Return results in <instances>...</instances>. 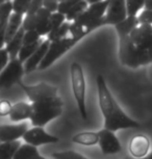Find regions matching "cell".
I'll use <instances>...</instances> for the list:
<instances>
[{
    "label": "cell",
    "mask_w": 152,
    "mask_h": 159,
    "mask_svg": "<svg viewBox=\"0 0 152 159\" xmlns=\"http://www.w3.org/2000/svg\"><path fill=\"white\" fill-rule=\"evenodd\" d=\"M13 159H47L43 157L39 150L35 147H32L30 145H21L20 148L18 149L16 154L14 155Z\"/></svg>",
    "instance_id": "ffe728a7"
},
{
    "label": "cell",
    "mask_w": 152,
    "mask_h": 159,
    "mask_svg": "<svg viewBox=\"0 0 152 159\" xmlns=\"http://www.w3.org/2000/svg\"><path fill=\"white\" fill-rule=\"evenodd\" d=\"M23 19H24L23 15L15 14V13L11 14L7 25H5V45L16 35L17 32L22 27Z\"/></svg>",
    "instance_id": "e0dca14e"
},
{
    "label": "cell",
    "mask_w": 152,
    "mask_h": 159,
    "mask_svg": "<svg viewBox=\"0 0 152 159\" xmlns=\"http://www.w3.org/2000/svg\"><path fill=\"white\" fill-rule=\"evenodd\" d=\"M12 4H13V13L24 16L28 11L30 0H16V1H12Z\"/></svg>",
    "instance_id": "4316f807"
},
{
    "label": "cell",
    "mask_w": 152,
    "mask_h": 159,
    "mask_svg": "<svg viewBox=\"0 0 152 159\" xmlns=\"http://www.w3.org/2000/svg\"><path fill=\"white\" fill-rule=\"evenodd\" d=\"M28 130L27 124L0 125V143L16 142Z\"/></svg>",
    "instance_id": "5bb4252c"
},
{
    "label": "cell",
    "mask_w": 152,
    "mask_h": 159,
    "mask_svg": "<svg viewBox=\"0 0 152 159\" xmlns=\"http://www.w3.org/2000/svg\"><path fill=\"white\" fill-rule=\"evenodd\" d=\"M127 18L126 3L123 0L119 1H109L107 7L105 16H104V24L105 25L116 26Z\"/></svg>",
    "instance_id": "8fae6325"
},
{
    "label": "cell",
    "mask_w": 152,
    "mask_h": 159,
    "mask_svg": "<svg viewBox=\"0 0 152 159\" xmlns=\"http://www.w3.org/2000/svg\"><path fill=\"white\" fill-rule=\"evenodd\" d=\"M8 61H10V56H8L7 51L3 49H0V73L4 70V68L7 67Z\"/></svg>",
    "instance_id": "e575fe53"
},
{
    "label": "cell",
    "mask_w": 152,
    "mask_h": 159,
    "mask_svg": "<svg viewBox=\"0 0 152 159\" xmlns=\"http://www.w3.org/2000/svg\"><path fill=\"white\" fill-rule=\"evenodd\" d=\"M139 25H140V23L138 21V17H127L123 22L116 25L115 29H116V31H117L119 39H120V38H124V37L129 35L130 32L136 27H138Z\"/></svg>",
    "instance_id": "d6986e66"
},
{
    "label": "cell",
    "mask_w": 152,
    "mask_h": 159,
    "mask_svg": "<svg viewBox=\"0 0 152 159\" xmlns=\"http://www.w3.org/2000/svg\"><path fill=\"white\" fill-rule=\"evenodd\" d=\"M133 159V158H132ZM142 159H152V152L151 153H149V154L146 156V157H144V158H142Z\"/></svg>",
    "instance_id": "74e56055"
},
{
    "label": "cell",
    "mask_w": 152,
    "mask_h": 159,
    "mask_svg": "<svg viewBox=\"0 0 152 159\" xmlns=\"http://www.w3.org/2000/svg\"><path fill=\"white\" fill-rule=\"evenodd\" d=\"M50 18H51V13L42 7L35 15H27L23 19L22 28L25 31H35L41 37H43L48 34L51 30Z\"/></svg>",
    "instance_id": "52a82bcc"
},
{
    "label": "cell",
    "mask_w": 152,
    "mask_h": 159,
    "mask_svg": "<svg viewBox=\"0 0 152 159\" xmlns=\"http://www.w3.org/2000/svg\"><path fill=\"white\" fill-rule=\"evenodd\" d=\"M72 142L81 146H95L99 142L98 132H80L73 136Z\"/></svg>",
    "instance_id": "44dd1931"
},
{
    "label": "cell",
    "mask_w": 152,
    "mask_h": 159,
    "mask_svg": "<svg viewBox=\"0 0 152 159\" xmlns=\"http://www.w3.org/2000/svg\"><path fill=\"white\" fill-rule=\"evenodd\" d=\"M65 22H66V17L64 15L59 14L58 11L51 14V18H50V28H51V30H50V32L59 28Z\"/></svg>",
    "instance_id": "f1b7e54d"
},
{
    "label": "cell",
    "mask_w": 152,
    "mask_h": 159,
    "mask_svg": "<svg viewBox=\"0 0 152 159\" xmlns=\"http://www.w3.org/2000/svg\"><path fill=\"white\" fill-rule=\"evenodd\" d=\"M24 66L19 58L10 59L4 70L0 73V89H7L15 84H20L24 76Z\"/></svg>",
    "instance_id": "ba28073f"
},
{
    "label": "cell",
    "mask_w": 152,
    "mask_h": 159,
    "mask_svg": "<svg viewBox=\"0 0 152 159\" xmlns=\"http://www.w3.org/2000/svg\"><path fill=\"white\" fill-rule=\"evenodd\" d=\"M71 73V85L72 92L75 98L76 104L78 106L80 116L82 120H88V112H86L85 105V78L83 74L82 67L78 62H73L70 68Z\"/></svg>",
    "instance_id": "5b68a950"
},
{
    "label": "cell",
    "mask_w": 152,
    "mask_h": 159,
    "mask_svg": "<svg viewBox=\"0 0 152 159\" xmlns=\"http://www.w3.org/2000/svg\"><path fill=\"white\" fill-rule=\"evenodd\" d=\"M25 30L22 27L17 32L16 35L8 42L5 46V50L7 51L10 59H15L18 57L21 48L23 46V37H24Z\"/></svg>",
    "instance_id": "ac0fdd59"
},
{
    "label": "cell",
    "mask_w": 152,
    "mask_h": 159,
    "mask_svg": "<svg viewBox=\"0 0 152 159\" xmlns=\"http://www.w3.org/2000/svg\"><path fill=\"white\" fill-rule=\"evenodd\" d=\"M62 100L58 97L53 100L35 102L31 104L30 122L34 127L44 128V126L51 122L52 120L58 118L62 112Z\"/></svg>",
    "instance_id": "277c9868"
},
{
    "label": "cell",
    "mask_w": 152,
    "mask_h": 159,
    "mask_svg": "<svg viewBox=\"0 0 152 159\" xmlns=\"http://www.w3.org/2000/svg\"><path fill=\"white\" fill-rule=\"evenodd\" d=\"M23 140L32 147H39L43 145H48V143H56L59 142V139L58 136L51 135L47 133L44 130V128L41 127H34L31 129H28L22 136Z\"/></svg>",
    "instance_id": "30bf717a"
},
{
    "label": "cell",
    "mask_w": 152,
    "mask_h": 159,
    "mask_svg": "<svg viewBox=\"0 0 152 159\" xmlns=\"http://www.w3.org/2000/svg\"><path fill=\"white\" fill-rule=\"evenodd\" d=\"M150 139L145 134H136L130 139L128 150L133 159H142L149 154Z\"/></svg>",
    "instance_id": "4fadbf2b"
},
{
    "label": "cell",
    "mask_w": 152,
    "mask_h": 159,
    "mask_svg": "<svg viewBox=\"0 0 152 159\" xmlns=\"http://www.w3.org/2000/svg\"><path fill=\"white\" fill-rule=\"evenodd\" d=\"M152 25L140 24L129 35L119 39V59L125 67L136 69L152 64Z\"/></svg>",
    "instance_id": "6da1fadb"
},
{
    "label": "cell",
    "mask_w": 152,
    "mask_h": 159,
    "mask_svg": "<svg viewBox=\"0 0 152 159\" xmlns=\"http://www.w3.org/2000/svg\"><path fill=\"white\" fill-rule=\"evenodd\" d=\"M58 2L59 1H56V0H44L43 7L48 11H50L51 14L56 13L58 8Z\"/></svg>",
    "instance_id": "d6a6232c"
},
{
    "label": "cell",
    "mask_w": 152,
    "mask_h": 159,
    "mask_svg": "<svg viewBox=\"0 0 152 159\" xmlns=\"http://www.w3.org/2000/svg\"><path fill=\"white\" fill-rule=\"evenodd\" d=\"M77 0H62V1L58 2V13L66 16L71 8L75 5Z\"/></svg>",
    "instance_id": "f546056e"
},
{
    "label": "cell",
    "mask_w": 152,
    "mask_h": 159,
    "mask_svg": "<svg viewBox=\"0 0 152 159\" xmlns=\"http://www.w3.org/2000/svg\"><path fill=\"white\" fill-rule=\"evenodd\" d=\"M144 8L148 11H152V0H147L144 3Z\"/></svg>",
    "instance_id": "8d00e7d4"
},
{
    "label": "cell",
    "mask_w": 152,
    "mask_h": 159,
    "mask_svg": "<svg viewBox=\"0 0 152 159\" xmlns=\"http://www.w3.org/2000/svg\"><path fill=\"white\" fill-rule=\"evenodd\" d=\"M138 21L142 25H152V11L144 10L138 17Z\"/></svg>",
    "instance_id": "1f68e13d"
},
{
    "label": "cell",
    "mask_w": 152,
    "mask_h": 159,
    "mask_svg": "<svg viewBox=\"0 0 152 159\" xmlns=\"http://www.w3.org/2000/svg\"><path fill=\"white\" fill-rule=\"evenodd\" d=\"M89 7L88 1H83V0H77L75 5L68 11L66 15V21H75L79 16H81L82 13L86 8Z\"/></svg>",
    "instance_id": "7402d4cb"
},
{
    "label": "cell",
    "mask_w": 152,
    "mask_h": 159,
    "mask_svg": "<svg viewBox=\"0 0 152 159\" xmlns=\"http://www.w3.org/2000/svg\"><path fill=\"white\" fill-rule=\"evenodd\" d=\"M41 41V35L35 31H25L23 37V45H31Z\"/></svg>",
    "instance_id": "4dcf8cb0"
},
{
    "label": "cell",
    "mask_w": 152,
    "mask_h": 159,
    "mask_svg": "<svg viewBox=\"0 0 152 159\" xmlns=\"http://www.w3.org/2000/svg\"><path fill=\"white\" fill-rule=\"evenodd\" d=\"M98 101L101 112L104 118V129L109 131H118L121 129L140 128L141 124L125 113L113 97L106 85L104 77L99 74L96 78Z\"/></svg>",
    "instance_id": "7a4b0ae2"
},
{
    "label": "cell",
    "mask_w": 152,
    "mask_h": 159,
    "mask_svg": "<svg viewBox=\"0 0 152 159\" xmlns=\"http://www.w3.org/2000/svg\"><path fill=\"white\" fill-rule=\"evenodd\" d=\"M70 25H71L70 23L65 22L59 28L55 29V30H53L51 32H49L48 41L50 42V43H52V42H56V41H59V40H62V39L67 38L68 32H69V30H70Z\"/></svg>",
    "instance_id": "603a6c76"
},
{
    "label": "cell",
    "mask_w": 152,
    "mask_h": 159,
    "mask_svg": "<svg viewBox=\"0 0 152 159\" xmlns=\"http://www.w3.org/2000/svg\"><path fill=\"white\" fill-rule=\"evenodd\" d=\"M42 7H43V0H32V1H30V5H29L26 16L27 15H35Z\"/></svg>",
    "instance_id": "d590c367"
},
{
    "label": "cell",
    "mask_w": 152,
    "mask_h": 159,
    "mask_svg": "<svg viewBox=\"0 0 152 159\" xmlns=\"http://www.w3.org/2000/svg\"><path fill=\"white\" fill-rule=\"evenodd\" d=\"M31 116V105L26 102H19L12 106L10 112V120L12 122H22L30 119Z\"/></svg>",
    "instance_id": "2e32d148"
},
{
    "label": "cell",
    "mask_w": 152,
    "mask_h": 159,
    "mask_svg": "<svg viewBox=\"0 0 152 159\" xmlns=\"http://www.w3.org/2000/svg\"><path fill=\"white\" fill-rule=\"evenodd\" d=\"M78 43L75 39L67 37L62 40L52 42L49 45V49L47 51L45 57L42 61L41 65L39 66V70H46L49 67L54 64L58 58H61L62 55H65L69 50H71L75 45Z\"/></svg>",
    "instance_id": "8992f818"
},
{
    "label": "cell",
    "mask_w": 152,
    "mask_h": 159,
    "mask_svg": "<svg viewBox=\"0 0 152 159\" xmlns=\"http://www.w3.org/2000/svg\"><path fill=\"white\" fill-rule=\"evenodd\" d=\"M4 2H5V1H3V0H0V5H1V4H3Z\"/></svg>",
    "instance_id": "f35d334b"
},
{
    "label": "cell",
    "mask_w": 152,
    "mask_h": 159,
    "mask_svg": "<svg viewBox=\"0 0 152 159\" xmlns=\"http://www.w3.org/2000/svg\"><path fill=\"white\" fill-rule=\"evenodd\" d=\"M126 3V13L127 17H136L140 11L144 7L145 1L143 0H127Z\"/></svg>",
    "instance_id": "484cf974"
},
{
    "label": "cell",
    "mask_w": 152,
    "mask_h": 159,
    "mask_svg": "<svg viewBox=\"0 0 152 159\" xmlns=\"http://www.w3.org/2000/svg\"><path fill=\"white\" fill-rule=\"evenodd\" d=\"M109 1H88L89 7L74 21L78 25L85 35L96 30L101 26H104V16H105Z\"/></svg>",
    "instance_id": "3957f363"
},
{
    "label": "cell",
    "mask_w": 152,
    "mask_h": 159,
    "mask_svg": "<svg viewBox=\"0 0 152 159\" xmlns=\"http://www.w3.org/2000/svg\"><path fill=\"white\" fill-rule=\"evenodd\" d=\"M12 106L10 101L7 100H2L0 101V116H10V112L12 110Z\"/></svg>",
    "instance_id": "836d02e7"
},
{
    "label": "cell",
    "mask_w": 152,
    "mask_h": 159,
    "mask_svg": "<svg viewBox=\"0 0 152 159\" xmlns=\"http://www.w3.org/2000/svg\"><path fill=\"white\" fill-rule=\"evenodd\" d=\"M12 13H13L12 1H5L3 4L0 5V30L7 25V22Z\"/></svg>",
    "instance_id": "d4e9b609"
},
{
    "label": "cell",
    "mask_w": 152,
    "mask_h": 159,
    "mask_svg": "<svg viewBox=\"0 0 152 159\" xmlns=\"http://www.w3.org/2000/svg\"><path fill=\"white\" fill-rule=\"evenodd\" d=\"M49 45H50V42L48 40L42 42L40 47H39L37 51L31 55V57H29L27 61L23 64V66H24V72L26 74L31 73L35 69L39 68V66L41 65L42 61L45 57L47 51L49 49Z\"/></svg>",
    "instance_id": "9a60e30c"
},
{
    "label": "cell",
    "mask_w": 152,
    "mask_h": 159,
    "mask_svg": "<svg viewBox=\"0 0 152 159\" xmlns=\"http://www.w3.org/2000/svg\"></svg>",
    "instance_id": "60d3db41"
},
{
    "label": "cell",
    "mask_w": 152,
    "mask_h": 159,
    "mask_svg": "<svg viewBox=\"0 0 152 159\" xmlns=\"http://www.w3.org/2000/svg\"><path fill=\"white\" fill-rule=\"evenodd\" d=\"M98 136H99L98 143H99V147L103 154L111 155L121 152L122 146L120 143V140L116 136L115 132L103 128L98 132Z\"/></svg>",
    "instance_id": "7c38bea8"
},
{
    "label": "cell",
    "mask_w": 152,
    "mask_h": 159,
    "mask_svg": "<svg viewBox=\"0 0 152 159\" xmlns=\"http://www.w3.org/2000/svg\"><path fill=\"white\" fill-rule=\"evenodd\" d=\"M19 85L32 103L53 100L58 97V88L45 82H41L37 85H26L23 82H21Z\"/></svg>",
    "instance_id": "9c48e42d"
},
{
    "label": "cell",
    "mask_w": 152,
    "mask_h": 159,
    "mask_svg": "<svg viewBox=\"0 0 152 159\" xmlns=\"http://www.w3.org/2000/svg\"><path fill=\"white\" fill-rule=\"evenodd\" d=\"M41 44H42V41L38 42V43H35V44H31V45H23L19 52V55H18V58L20 59V61L22 62V64H24L29 57H31V55L37 51V49L40 47Z\"/></svg>",
    "instance_id": "cb8c5ba5"
},
{
    "label": "cell",
    "mask_w": 152,
    "mask_h": 159,
    "mask_svg": "<svg viewBox=\"0 0 152 159\" xmlns=\"http://www.w3.org/2000/svg\"><path fill=\"white\" fill-rule=\"evenodd\" d=\"M151 58H152V51H151Z\"/></svg>",
    "instance_id": "ab89813d"
},
{
    "label": "cell",
    "mask_w": 152,
    "mask_h": 159,
    "mask_svg": "<svg viewBox=\"0 0 152 159\" xmlns=\"http://www.w3.org/2000/svg\"><path fill=\"white\" fill-rule=\"evenodd\" d=\"M53 159H89L85 157L78 152L75 151H62V152H55L52 154Z\"/></svg>",
    "instance_id": "83f0119b"
}]
</instances>
